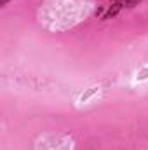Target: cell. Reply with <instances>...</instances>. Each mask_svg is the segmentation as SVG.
<instances>
[{
    "label": "cell",
    "mask_w": 148,
    "mask_h": 150,
    "mask_svg": "<svg viewBox=\"0 0 148 150\" xmlns=\"http://www.w3.org/2000/svg\"><path fill=\"white\" fill-rule=\"evenodd\" d=\"M113 2H118V0H113Z\"/></svg>",
    "instance_id": "277c9868"
},
{
    "label": "cell",
    "mask_w": 148,
    "mask_h": 150,
    "mask_svg": "<svg viewBox=\"0 0 148 150\" xmlns=\"http://www.w3.org/2000/svg\"><path fill=\"white\" fill-rule=\"evenodd\" d=\"M122 2H113V5H111L110 9L105 12V16H103V19H111V18H115L118 12H120V9H122Z\"/></svg>",
    "instance_id": "6da1fadb"
},
{
    "label": "cell",
    "mask_w": 148,
    "mask_h": 150,
    "mask_svg": "<svg viewBox=\"0 0 148 150\" xmlns=\"http://www.w3.org/2000/svg\"><path fill=\"white\" fill-rule=\"evenodd\" d=\"M141 0H125V7H134V5H138Z\"/></svg>",
    "instance_id": "7a4b0ae2"
},
{
    "label": "cell",
    "mask_w": 148,
    "mask_h": 150,
    "mask_svg": "<svg viewBox=\"0 0 148 150\" xmlns=\"http://www.w3.org/2000/svg\"><path fill=\"white\" fill-rule=\"evenodd\" d=\"M7 2L9 0H0V5H7Z\"/></svg>",
    "instance_id": "3957f363"
}]
</instances>
